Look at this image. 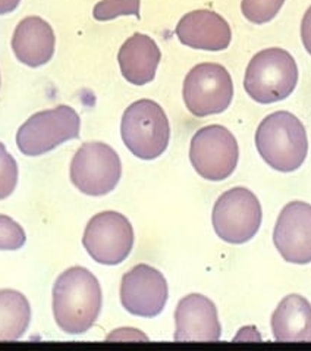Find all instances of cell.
Wrapping results in <instances>:
<instances>
[{"mask_svg":"<svg viewBox=\"0 0 311 351\" xmlns=\"http://www.w3.org/2000/svg\"><path fill=\"white\" fill-rule=\"evenodd\" d=\"M101 303L100 282L86 267H69L53 285V316L66 334L87 332L97 321Z\"/></svg>","mask_w":311,"mask_h":351,"instance_id":"obj_1","label":"cell"},{"mask_svg":"<svg viewBox=\"0 0 311 351\" xmlns=\"http://www.w3.org/2000/svg\"><path fill=\"white\" fill-rule=\"evenodd\" d=\"M256 147L271 168L294 172L304 163L308 153L306 127L291 112H273L258 125Z\"/></svg>","mask_w":311,"mask_h":351,"instance_id":"obj_2","label":"cell"},{"mask_svg":"<svg viewBox=\"0 0 311 351\" xmlns=\"http://www.w3.org/2000/svg\"><path fill=\"white\" fill-rule=\"evenodd\" d=\"M298 66L293 55L281 47L258 51L245 71L244 88L260 105L282 101L294 93Z\"/></svg>","mask_w":311,"mask_h":351,"instance_id":"obj_3","label":"cell"},{"mask_svg":"<svg viewBox=\"0 0 311 351\" xmlns=\"http://www.w3.org/2000/svg\"><path fill=\"white\" fill-rule=\"evenodd\" d=\"M121 136L134 156L142 160L158 159L169 146V119L158 101L137 100L123 112Z\"/></svg>","mask_w":311,"mask_h":351,"instance_id":"obj_4","label":"cell"},{"mask_svg":"<svg viewBox=\"0 0 311 351\" xmlns=\"http://www.w3.org/2000/svg\"><path fill=\"white\" fill-rule=\"evenodd\" d=\"M81 118L75 109L60 105L29 117L16 132V146L25 156H40L62 143L79 137Z\"/></svg>","mask_w":311,"mask_h":351,"instance_id":"obj_5","label":"cell"},{"mask_svg":"<svg viewBox=\"0 0 311 351\" xmlns=\"http://www.w3.org/2000/svg\"><path fill=\"white\" fill-rule=\"evenodd\" d=\"M182 97L186 109L197 118L225 112L234 99L229 71L213 62L195 65L185 77Z\"/></svg>","mask_w":311,"mask_h":351,"instance_id":"obj_6","label":"cell"},{"mask_svg":"<svg viewBox=\"0 0 311 351\" xmlns=\"http://www.w3.org/2000/svg\"><path fill=\"white\" fill-rule=\"evenodd\" d=\"M122 177L119 154L101 141L84 143L71 162V181L87 195L99 197L116 189Z\"/></svg>","mask_w":311,"mask_h":351,"instance_id":"obj_7","label":"cell"},{"mask_svg":"<svg viewBox=\"0 0 311 351\" xmlns=\"http://www.w3.org/2000/svg\"><path fill=\"white\" fill-rule=\"evenodd\" d=\"M262 204L250 190L235 187L214 203L212 222L219 239L229 244L250 241L260 230Z\"/></svg>","mask_w":311,"mask_h":351,"instance_id":"obj_8","label":"cell"},{"mask_svg":"<svg viewBox=\"0 0 311 351\" xmlns=\"http://www.w3.org/2000/svg\"><path fill=\"white\" fill-rule=\"evenodd\" d=\"M240 147L234 134L222 125H207L194 134L190 160L195 172L209 181H223L234 173Z\"/></svg>","mask_w":311,"mask_h":351,"instance_id":"obj_9","label":"cell"},{"mask_svg":"<svg viewBox=\"0 0 311 351\" xmlns=\"http://www.w3.org/2000/svg\"><path fill=\"white\" fill-rule=\"evenodd\" d=\"M82 244L97 263L119 265L127 259L134 247L132 225L119 212H100L87 223Z\"/></svg>","mask_w":311,"mask_h":351,"instance_id":"obj_10","label":"cell"},{"mask_svg":"<svg viewBox=\"0 0 311 351\" xmlns=\"http://www.w3.org/2000/svg\"><path fill=\"white\" fill-rule=\"evenodd\" d=\"M168 297L169 288L163 274L149 265H137L122 278L121 303L134 316H159Z\"/></svg>","mask_w":311,"mask_h":351,"instance_id":"obj_11","label":"cell"},{"mask_svg":"<svg viewBox=\"0 0 311 351\" xmlns=\"http://www.w3.org/2000/svg\"><path fill=\"white\" fill-rule=\"evenodd\" d=\"M273 243L286 262H311V204L295 200L285 206L275 225Z\"/></svg>","mask_w":311,"mask_h":351,"instance_id":"obj_12","label":"cell"},{"mask_svg":"<svg viewBox=\"0 0 311 351\" xmlns=\"http://www.w3.org/2000/svg\"><path fill=\"white\" fill-rule=\"evenodd\" d=\"M175 341H206L221 339L222 326L214 303L203 294L184 297L175 311Z\"/></svg>","mask_w":311,"mask_h":351,"instance_id":"obj_13","label":"cell"},{"mask_svg":"<svg viewBox=\"0 0 311 351\" xmlns=\"http://www.w3.org/2000/svg\"><path fill=\"white\" fill-rule=\"evenodd\" d=\"M182 45L209 51H221L229 47L232 29L227 21L209 9H199L181 18L175 29Z\"/></svg>","mask_w":311,"mask_h":351,"instance_id":"obj_14","label":"cell"},{"mask_svg":"<svg viewBox=\"0 0 311 351\" xmlns=\"http://www.w3.org/2000/svg\"><path fill=\"white\" fill-rule=\"evenodd\" d=\"M55 31L43 18L27 16L15 28L12 50L16 59L27 66L46 65L55 55Z\"/></svg>","mask_w":311,"mask_h":351,"instance_id":"obj_15","label":"cell"},{"mask_svg":"<svg viewBox=\"0 0 311 351\" xmlns=\"http://www.w3.org/2000/svg\"><path fill=\"white\" fill-rule=\"evenodd\" d=\"M162 51L158 43L146 34L136 33L122 45L118 62L123 78L134 86L151 82L160 64Z\"/></svg>","mask_w":311,"mask_h":351,"instance_id":"obj_16","label":"cell"},{"mask_svg":"<svg viewBox=\"0 0 311 351\" xmlns=\"http://www.w3.org/2000/svg\"><path fill=\"white\" fill-rule=\"evenodd\" d=\"M277 343H311V304L299 294H289L272 316Z\"/></svg>","mask_w":311,"mask_h":351,"instance_id":"obj_17","label":"cell"},{"mask_svg":"<svg viewBox=\"0 0 311 351\" xmlns=\"http://www.w3.org/2000/svg\"><path fill=\"white\" fill-rule=\"evenodd\" d=\"M31 321V307L24 294L0 290V341H16Z\"/></svg>","mask_w":311,"mask_h":351,"instance_id":"obj_18","label":"cell"},{"mask_svg":"<svg viewBox=\"0 0 311 351\" xmlns=\"http://www.w3.org/2000/svg\"><path fill=\"white\" fill-rule=\"evenodd\" d=\"M285 0H242V15L253 24H267L279 14Z\"/></svg>","mask_w":311,"mask_h":351,"instance_id":"obj_19","label":"cell"},{"mask_svg":"<svg viewBox=\"0 0 311 351\" xmlns=\"http://www.w3.org/2000/svg\"><path fill=\"white\" fill-rule=\"evenodd\" d=\"M140 5L141 0H100L92 9V16L101 23L127 15L140 18Z\"/></svg>","mask_w":311,"mask_h":351,"instance_id":"obj_20","label":"cell"},{"mask_svg":"<svg viewBox=\"0 0 311 351\" xmlns=\"http://www.w3.org/2000/svg\"><path fill=\"white\" fill-rule=\"evenodd\" d=\"M18 184V165L3 143H0V200L8 199Z\"/></svg>","mask_w":311,"mask_h":351,"instance_id":"obj_21","label":"cell"},{"mask_svg":"<svg viewBox=\"0 0 311 351\" xmlns=\"http://www.w3.org/2000/svg\"><path fill=\"white\" fill-rule=\"evenodd\" d=\"M27 241L25 231L18 222L0 215V250H18Z\"/></svg>","mask_w":311,"mask_h":351,"instance_id":"obj_22","label":"cell"},{"mask_svg":"<svg viewBox=\"0 0 311 351\" xmlns=\"http://www.w3.org/2000/svg\"><path fill=\"white\" fill-rule=\"evenodd\" d=\"M301 40L306 50L311 55V6L307 9V12L303 16L301 23Z\"/></svg>","mask_w":311,"mask_h":351,"instance_id":"obj_23","label":"cell"},{"mask_svg":"<svg viewBox=\"0 0 311 351\" xmlns=\"http://www.w3.org/2000/svg\"><path fill=\"white\" fill-rule=\"evenodd\" d=\"M21 0H0V15L10 14L18 8Z\"/></svg>","mask_w":311,"mask_h":351,"instance_id":"obj_24","label":"cell"}]
</instances>
